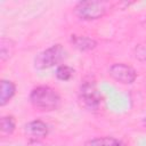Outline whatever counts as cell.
<instances>
[{
	"label": "cell",
	"mask_w": 146,
	"mask_h": 146,
	"mask_svg": "<svg viewBox=\"0 0 146 146\" xmlns=\"http://www.w3.org/2000/svg\"><path fill=\"white\" fill-rule=\"evenodd\" d=\"M30 102L35 108L50 112L58 108L60 96L58 92L48 86H38L30 94Z\"/></svg>",
	"instance_id": "1"
},
{
	"label": "cell",
	"mask_w": 146,
	"mask_h": 146,
	"mask_svg": "<svg viewBox=\"0 0 146 146\" xmlns=\"http://www.w3.org/2000/svg\"><path fill=\"white\" fill-rule=\"evenodd\" d=\"M66 55H67V52H66L65 48L62 44L57 43V44H54V46L47 48L46 50L41 51L40 54H38L34 59V65L39 70L50 68V67L62 63L65 59Z\"/></svg>",
	"instance_id": "2"
},
{
	"label": "cell",
	"mask_w": 146,
	"mask_h": 146,
	"mask_svg": "<svg viewBox=\"0 0 146 146\" xmlns=\"http://www.w3.org/2000/svg\"><path fill=\"white\" fill-rule=\"evenodd\" d=\"M108 6L106 1H80L75 6V14L83 21H95L107 13Z\"/></svg>",
	"instance_id": "3"
},
{
	"label": "cell",
	"mask_w": 146,
	"mask_h": 146,
	"mask_svg": "<svg viewBox=\"0 0 146 146\" xmlns=\"http://www.w3.org/2000/svg\"><path fill=\"white\" fill-rule=\"evenodd\" d=\"M79 100L81 105L89 111H97L103 102L102 94L94 81H83L79 89Z\"/></svg>",
	"instance_id": "4"
},
{
	"label": "cell",
	"mask_w": 146,
	"mask_h": 146,
	"mask_svg": "<svg viewBox=\"0 0 146 146\" xmlns=\"http://www.w3.org/2000/svg\"><path fill=\"white\" fill-rule=\"evenodd\" d=\"M108 74L115 81L123 83V84H131L137 78L136 70L133 67H131L130 65H127L124 63L113 64L108 70Z\"/></svg>",
	"instance_id": "5"
},
{
	"label": "cell",
	"mask_w": 146,
	"mask_h": 146,
	"mask_svg": "<svg viewBox=\"0 0 146 146\" xmlns=\"http://www.w3.org/2000/svg\"><path fill=\"white\" fill-rule=\"evenodd\" d=\"M24 131L31 138V140H40L48 136L49 127L42 120H33L25 124Z\"/></svg>",
	"instance_id": "6"
},
{
	"label": "cell",
	"mask_w": 146,
	"mask_h": 146,
	"mask_svg": "<svg viewBox=\"0 0 146 146\" xmlns=\"http://www.w3.org/2000/svg\"><path fill=\"white\" fill-rule=\"evenodd\" d=\"M70 41L74 46V48H76L80 51H89V50H92L97 46V42L94 39L86 36V35L73 34V35H71Z\"/></svg>",
	"instance_id": "7"
},
{
	"label": "cell",
	"mask_w": 146,
	"mask_h": 146,
	"mask_svg": "<svg viewBox=\"0 0 146 146\" xmlns=\"http://www.w3.org/2000/svg\"><path fill=\"white\" fill-rule=\"evenodd\" d=\"M16 94V86L10 80H1L0 83V106H5Z\"/></svg>",
	"instance_id": "8"
},
{
	"label": "cell",
	"mask_w": 146,
	"mask_h": 146,
	"mask_svg": "<svg viewBox=\"0 0 146 146\" xmlns=\"http://www.w3.org/2000/svg\"><path fill=\"white\" fill-rule=\"evenodd\" d=\"M83 146H124L121 140L110 137V136H103V137H96L92 139L87 140Z\"/></svg>",
	"instance_id": "9"
},
{
	"label": "cell",
	"mask_w": 146,
	"mask_h": 146,
	"mask_svg": "<svg viewBox=\"0 0 146 146\" xmlns=\"http://www.w3.org/2000/svg\"><path fill=\"white\" fill-rule=\"evenodd\" d=\"M15 51V42L8 38L0 39V59L1 62L8 60Z\"/></svg>",
	"instance_id": "10"
},
{
	"label": "cell",
	"mask_w": 146,
	"mask_h": 146,
	"mask_svg": "<svg viewBox=\"0 0 146 146\" xmlns=\"http://www.w3.org/2000/svg\"><path fill=\"white\" fill-rule=\"evenodd\" d=\"M56 78L60 81H68L73 74H74V70L68 66V65H65V64H60L57 66L56 68Z\"/></svg>",
	"instance_id": "11"
},
{
	"label": "cell",
	"mask_w": 146,
	"mask_h": 146,
	"mask_svg": "<svg viewBox=\"0 0 146 146\" xmlns=\"http://www.w3.org/2000/svg\"><path fill=\"white\" fill-rule=\"evenodd\" d=\"M16 128V122L14 116L5 115L1 117V132L3 135H11Z\"/></svg>",
	"instance_id": "12"
},
{
	"label": "cell",
	"mask_w": 146,
	"mask_h": 146,
	"mask_svg": "<svg viewBox=\"0 0 146 146\" xmlns=\"http://www.w3.org/2000/svg\"><path fill=\"white\" fill-rule=\"evenodd\" d=\"M143 124H144V127L146 128V116L144 117V120H143Z\"/></svg>",
	"instance_id": "13"
}]
</instances>
